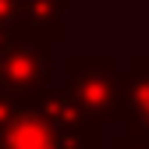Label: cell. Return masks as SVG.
I'll use <instances>...</instances> for the list:
<instances>
[{
  "label": "cell",
  "mask_w": 149,
  "mask_h": 149,
  "mask_svg": "<svg viewBox=\"0 0 149 149\" xmlns=\"http://www.w3.org/2000/svg\"><path fill=\"white\" fill-rule=\"evenodd\" d=\"M57 43L36 25H18L0 43V92L14 100H39L50 89V46Z\"/></svg>",
  "instance_id": "cell-1"
},
{
  "label": "cell",
  "mask_w": 149,
  "mask_h": 149,
  "mask_svg": "<svg viewBox=\"0 0 149 149\" xmlns=\"http://www.w3.org/2000/svg\"><path fill=\"white\" fill-rule=\"evenodd\" d=\"M0 149H100V135H64L39 110V100L0 92Z\"/></svg>",
  "instance_id": "cell-2"
},
{
  "label": "cell",
  "mask_w": 149,
  "mask_h": 149,
  "mask_svg": "<svg viewBox=\"0 0 149 149\" xmlns=\"http://www.w3.org/2000/svg\"><path fill=\"white\" fill-rule=\"evenodd\" d=\"M64 89L92 124H117L121 68L114 57H64Z\"/></svg>",
  "instance_id": "cell-3"
},
{
  "label": "cell",
  "mask_w": 149,
  "mask_h": 149,
  "mask_svg": "<svg viewBox=\"0 0 149 149\" xmlns=\"http://www.w3.org/2000/svg\"><path fill=\"white\" fill-rule=\"evenodd\" d=\"M117 124H128L135 139H149V57H132L121 71Z\"/></svg>",
  "instance_id": "cell-4"
},
{
  "label": "cell",
  "mask_w": 149,
  "mask_h": 149,
  "mask_svg": "<svg viewBox=\"0 0 149 149\" xmlns=\"http://www.w3.org/2000/svg\"><path fill=\"white\" fill-rule=\"evenodd\" d=\"M39 110H43V117L57 128V132H64V135H100V128L74 107V100L68 96L64 85H50L39 96Z\"/></svg>",
  "instance_id": "cell-5"
},
{
  "label": "cell",
  "mask_w": 149,
  "mask_h": 149,
  "mask_svg": "<svg viewBox=\"0 0 149 149\" xmlns=\"http://www.w3.org/2000/svg\"><path fill=\"white\" fill-rule=\"evenodd\" d=\"M68 7V0H25V25H36V29H43L50 32L57 43H64V22H61V14Z\"/></svg>",
  "instance_id": "cell-6"
},
{
  "label": "cell",
  "mask_w": 149,
  "mask_h": 149,
  "mask_svg": "<svg viewBox=\"0 0 149 149\" xmlns=\"http://www.w3.org/2000/svg\"><path fill=\"white\" fill-rule=\"evenodd\" d=\"M110 149H149V139H135V135H117L110 142Z\"/></svg>",
  "instance_id": "cell-7"
}]
</instances>
